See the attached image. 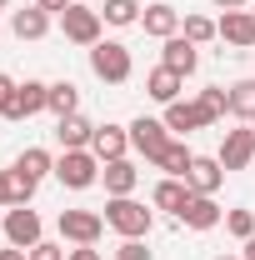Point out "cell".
Listing matches in <instances>:
<instances>
[{
  "mask_svg": "<svg viewBox=\"0 0 255 260\" xmlns=\"http://www.w3.org/2000/svg\"><path fill=\"white\" fill-rule=\"evenodd\" d=\"M105 225L115 230V235H125V240H145L150 225H155V210H145L130 195H110L105 200Z\"/></svg>",
  "mask_w": 255,
  "mask_h": 260,
  "instance_id": "1",
  "label": "cell"
},
{
  "mask_svg": "<svg viewBox=\"0 0 255 260\" xmlns=\"http://www.w3.org/2000/svg\"><path fill=\"white\" fill-rule=\"evenodd\" d=\"M90 70H95V80H105V85H125L135 60H130V50L120 40H100V45H90Z\"/></svg>",
  "mask_w": 255,
  "mask_h": 260,
  "instance_id": "2",
  "label": "cell"
},
{
  "mask_svg": "<svg viewBox=\"0 0 255 260\" xmlns=\"http://www.w3.org/2000/svg\"><path fill=\"white\" fill-rule=\"evenodd\" d=\"M55 180H60L65 190H90V185L100 180L95 150H65L60 160H55Z\"/></svg>",
  "mask_w": 255,
  "mask_h": 260,
  "instance_id": "3",
  "label": "cell"
},
{
  "mask_svg": "<svg viewBox=\"0 0 255 260\" xmlns=\"http://www.w3.org/2000/svg\"><path fill=\"white\" fill-rule=\"evenodd\" d=\"M100 25H105V20H100V10L80 5V0H75L70 10H60V30H65V40H70V45H85V50H90V45H100Z\"/></svg>",
  "mask_w": 255,
  "mask_h": 260,
  "instance_id": "4",
  "label": "cell"
},
{
  "mask_svg": "<svg viewBox=\"0 0 255 260\" xmlns=\"http://www.w3.org/2000/svg\"><path fill=\"white\" fill-rule=\"evenodd\" d=\"M130 150H140L150 165H160V155L170 150V130H165V120H150V115H140V120H130Z\"/></svg>",
  "mask_w": 255,
  "mask_h": 260,
  "instance_id": "5",
  "label": "cell"
},
{
  "mask_svg": "<svg viewBox=\"0 0 255 260\" xmlns=\"http://www.w3.org/2000/svg\"><path fill=\"white\" fill-rule=\"evenodd\" d=\"M60 235L65 240H75V245H95L100 230H105V215L100 210H60Z\"/></svg>",
  "mask_w": 255,
  "mask_h": 260,
  "instance_id": "6",
  "label": "cell"
},
{
  "mask_svg": "<svg viewBox=\"0 0 255 260\" xmlns=\"http://www.w3.org/2000/svg\"><path fill=\"white\" fill-rule=\"evenodd\" d=\"M5 240L20 245V250H30V245L45 240V225H40V215H35L30 205H15V210L5 215Z\"/></svg>",
  "mask_w": 255,
  "mask_h": 260,
  "instance_id": "7",
  "label": "cell"
},
{
  "mask_svg": "<svg viewBox=\"0 0 255 260\" xmlns=\"http://www.w3.org/2000/svg\"><path fill=\"white\" fill-rule=\"evenodd\" d=\"M205 125H215V120L205 115V105H200V100H170V105H165V130L190 135V130H205Z\"/></svg>",
  "mask_w": 255,
  "mask_h": 260,
  "instance_id": "8",
  "label": "cell"
},
{
  "mask_svg": "<svg viewBox=\"0 0 255 260\" xmlns=\"http://www.w3.org/2000/svg\"><path fill=\"white\" fill-rule=\"evenodd\" d=\"M220 40L235 50H255V10H225L220 20Z\"/></svg>",
  "mask_w": 255,
  "mask_h": 260,
  "instance_id": "9",
  "label": "cell"
},
{
  "mask_svg": "<svg viewBox=\"0 0 255 260\" xmlns=\"http://www.w3.org/2000/svg\"><path fill=\"white\" fill-rule=\"evenodd\" d=\"M45 105H50V85H45V80H25V85L15 90V100H10L5 120H30V115H40Z\"/></svg>",
  "mask_w": 255,
  "mask_h": 260,
  "instance_id": "10",
  "label": "cell"
},
{
  "mask_svg": "<svg viewBox=\"0 0 255 260\" xmlns=\"http://www.w3.org/2000/svg\"><path fill=\"white\" fill-rule=\"evenodd\" d=\"M255 160V130H225V140H220V165L225 170H245V165Z\"/></svg>",
  "mask_w": 255,
  "mask_h": 260,
  "instance_id": "11",
  "label": "cell"
},
{
  "mask_svg": "<svg viewBox=\"0 0 255 260\" xmlns=\"http://www.w3.org/2000/svg\"><path fill=\"white\" fill-rule=\"evenodd\" d=\"M140 25H145V35H155V40H170V35H180V10L165 5V0H155V5L140 10Z\"/></svg>",
  "mask_w": 255,
  "mask_h": 260,
  "instance_id": "12",
  "label": "cell"
},
{
  "mask_svg": "<svg viewBox=\"0 0 255 260\" xmlns=\"http://www.w3.org/2000/svg\"><path fill=\"white\" fill-rule=\"evenodd\" d=\"M220 180H225V165H220V155H195L190 175H185V185H190L195 195H215V190H220Z\"/></svg>",
  "mask_w": 255,
  "mask_h": 260,
  "instance_id": "13",
  "label": "cell"
},
{
  "mask_svg": "<svg viewBox=\"0 0 255 260\" xmlns=\"http://www.w3.org/2000/svg\"><path fill=\"white\" fill-rule=\"evenodd\" d=\"M10 30H15V40H45L50 35V10H40V5L10 10Z\"/></svg>",
  "mask_w": 255,
  "mask_h": 260,
  "instance_id": "14",
  "label": "cell"
},
{
  "mask_svg": "<svg viewBox=\"0 0 255 260\" xmlns=\"http://www.w3.org/2000/svg\"><path fill=\"white\" fill-rule=\"evenodd\" d=\"M160 65H170L175 75H195V65H200V45H190L185 35H170L165 50H160Z\"/></svg>",
  "mask_w": 255,
  "mask_h": 260,
  "instance_id": "15",
  "label": "cell"
},
{
  "mask_svg": "<svg viewBox=\"0 0 255 260\" xmlns=\"http://www.w3.org/2000/svg\"><path fill=\"white\" fill-rule=\"evenodd\" d=\"M90 140H95V125H90L85 115L55 120V145H60V150H90Z\"/></svg>",
  "mask_w": 255,
  "mask_h": 260,
  "instance_id": "16",
  "label": "cell"
},
{
  "mask_svg": "<svg viewBox=\"0 0 255 260\" xmlns=\"http://www.w3.org/2000/svg\"><path fill=\"white\" fill-rule=\"evenodd\" d=\"M100 180H105V195H130L135 185H140V170H135V160H105L100 165Z\"/></svg>",
  "mask_w": 255,
  "mask_h": 260,
  "instance_id": "17",
  "label": "cell"
},
{
  "mask_svg": "<svg viewBox=\"0 0 255 260\" xmlns=\"http://www.w3.org/2000/svg\"><path fill=\"white\" fill-rule=\"evenodd\" d=\"M90 150H95V160H120L130 150V130L125 125H95V140H90Z\"/></svg>",
  "mask_w": 255,
  "mask_h": 260,
  "instance_id": "18",
  "label": "cell"
},
{
  "mask_svg": "<svg viewBox=\"0 0 255 260\" xmlns=\"http://www.w3.org/2000/svg\"><path fill=\"white\" fill-rule=\"evenodd\" d=\"M180 220H185L190 230H215L225 220V210L215 205V195H190V205L180 210Z\"/></svg>",
  "mask_w": 255,
  "mask_h": 260,
  "instance_id": "19",
  "label": "cell"
},
{
  "mask_svg": "<svg viewBox=\"0 0 255 260\" xmlns=\"http://www.w3.org/2000/svg\"><path fill=\"white\" fill-rule=\"evenodd\" d=\"M190 185H185V180H175V175H165V180H160L155 190H150V205H155V210H170V215H180V210H185V205H190Z\"/></svg>",
  "mask_w": 255,
  "mask_h": 260,
  "instance_id": "20",
  "label": "cell"
},
{
  "mask_svg": "<svg viewBox=\"0 0 255 260\" xmlns=\"http://www.w3.org/2000/svg\"><path fill=\"white\" fill-rule=\"evenodd\" d=\"M180 85H185V75H175L170 65H155V70L145 75V95H150V100H160V105L180 100Z\"/></svg>",
  "mask_w": 255,
  "mask_h": 260,
  "instance_id": "21",
  "label": "cell"
},
{
  "mask_svg": "<svg viewBox=\"0 0 255 260\" xmlns=\"http://www.w3.org/2000/svg\"><path fill=\"white\" fill-rule=\"evenodd\" d=\"M55 120H65V115H80V90H75V80H55L50 85V105H45Z\"/></svg>",
  "mask_w": 255,
  "mask_h": 260,
  "instance_id": "22",
  "label": "cell"
},
{
  "mask_svg": "<svg viewBox=\"0 0 255 260\" xmlns=\"http://www.w3.org/2000/svg\"><path fill=\"white\" fill-rule=\"evenodd\" d=\"M190 165H195V150H190V145H180V140H170V150L160 155V170H165V175H175V180H185V175H190Z\"/></svg>",
  "mask_w": 255,
  "mask_h": 260,
  "instance_id": "23",
  "label": "cell"
},
{
  "mask_svg": "<svg viewBox=\"0 0 255 260\" xmlns=\"http://www.w3.org/2000/svg\"><path fill=\"white\" fill-rule=\"evenodd\" d=\"M15 170H20V175H30V180H45V175L55 170V160H50V150H40V145H30V150H20V160H15Z\"/></svg>",
  "mask_w": 255,
  "mask_h": 260,
  "instance_id": "24",
  "label": "cell"
},
{
  "mask_svg": "<svg viewBox=\"0 0 255 260\" xmlns=\"http://www.w3.org/2000/svg\"><path fill=\"white\" fill-rule=\"evenodd\" d=\"M100 20L105 25H140V0H105Z\"/></svg>",
  "mask_w": 255,
  "mask_h": 260,
  "instance_id": "25",
  "label": "cell"
},
{
  "mask_svg": "<svg viewBox=\"0 0 255 260\" xmlns=\"http://www.w3.org/2000/svg\"><path fill=\"white\" fill-rule=\"evenodd\" d=\"M180 35H185L190 45H205V40H215V35H220V25H215L210 15H185V20H180Z\"/></svg>",
  "mask_w": 255,
  "mask_h": 260,
  "instance_id": "26",
  "label": "cell"
},
{
  "mask_svg": "<svg viewBox=\"0 0 255 260\" xmlns=\"http://www.w3.org/2000/svg\"><path fill=\"white\" fill-rule=\"evenodd\" d=\"M230 115H245V120L255 115V75L230 85Z\"/></svg>",
  "mask_w": 255,
  "mask_h": 260,
  "instance_id": "27",
  "label": "cell"
},
{
  "mask_svg": "<svg viewBox=\"0 0 255 260\" xmlns=\"http://www.w3.org/2000/svg\"><path fill=\"white\" fill-rule=\"evenodd\" d=\"M200 105H205V115H210V120H225V115H230V90L205 85V90H200Z\"/></svg>",
  "mask_w": 255,
  "mask_h": 260,
  "instance_id": "28",
  "label": "cell"
},
{
  "mask_svg": "<svg viewBox=\"0 0 255 260\" xmlns=\"http://www.w3.org/2000/svg\"><path fill=\"white\" fill-rule=\"evenodd\" d=\"M225 230L235 240H250L255 235V210H225Z\"/></svg>",
  "mask_w": 255,
  "mask_h": 260,
  "instance_id": "29",
  "label": "cell"
},
{
  "mask_svg": "<svg viewBox=\"0 0 255 260\" xmlns=\"http://www.w3.org/2000/svg\"><path fill=\"white\" fill-rule=\"evenodd\" d=\"M10 175H15V205H30V200H35V185H40V180H30V175H20L15 165H10Z\"/></svg>",
  "mask_w": 255,
  "mask_h": 260,
  "instance_id": "30",
  "label": "cell"
},
{
  "mask_svg": "<svg viewBox=\"0 0 255 260\" xmlns=\"http://www.w3.org/2000/svg\"><path fill=\"white\" fill-rule=\"evenodd\" d=\"M30 260H70V255H65V245H55V240H40V245H30Z\"/></svg>",
  "mask_w": 255,
  "mask_h": 260,
  "instance_id": "31",
  "label": "cell"
},
{
  "mask_svg": "<svg viewBox=\"0 0 255 260\" xmlns=\"http://www.w3.org/2000/svg\"><path fill=\"white\" fill-rule=\"evenodd\" d=\"M115 260H150V250H145V240H120Z\"/></svg>",
  "mask_w": 255,
  "mask_h": 260,
  "instance_id": "32",
  "label": "cell"
},
{
  "mask_svg": "<svg viewBox=\"0 0 255 260\" xmlns=\"http://www.w3.org/2000/svg\"><path fill=\"white\" fill-rule=\"evenodd\" d=\"M15 90H20V80H10V75H0V115L10 110V100H15Z\"/></svg>",
  "mask_w": 255,
  "mask_h": 260,
  "instance_id": "33",
  "label": "cell"
},
{
  "mask_svg": "<svg viewBox=\"0 0 255 260\" xmlns=\"http://www.w3.org/2000/svg\"><path fill=\"white\" fill-rule=\"evenodd\" d=\"M0 205H15V175L0 170Z\"/></svg>",
  "mask_w": 255,
  "mask_h": 260,
  "instance_id": "34",
  "label": "cell"
},
{
  "mask_svg": "<svg viewBox=\"0 0 255 260\" xmlns=\"http://www.w3.org/2000/svg\"><path fill=\"white\" fill-rule=\"evenodd\" d=\"M35 5H40V10H50V15H60V10H70V5H75V0H35Z\"/></svg>",
  "mask_w": 255,
  "mask_h": 260,
  "instance_id": "35",
  "label": "cell"
},
{
  "mask_svg": "<svg viewBox=\"0 0 255 260\" xmlns=\"http://www.w3.org/2000/svg\"><path fill=\"white\" fill-rule=\"evenodd\" d=\"M70 260H100L95 245H80V250H70Z\"/></svg>",
  "mask_w": 255,
  "mask_h": 260,
  "instance_id": "36",
  "label": "cell"
},
{
  "mask_svg": "<svg viewBox=\"0 0 255 260\" xmlns=\"http://www.w3.org/2000/svg\"><path fill=\"white\" fill-rule=\"evenodd\" d=\"M0 260H30V250H20V245H10V250H0Z\"/></svg>",
  "mask_w": 255,
  "mask_h": 260,
  "instance_id": "37",
  "label": "cell"
},
{
  "mask_svg": "<svg viewBox=\"0 0 255 260\" xmlns=\"http://www.w3.org/2000/svg\"><path fill=\"white\" fill-rule=\"evenodd\" d=\"M250 0H215V10H245Z\"/></svg>",
  "mask_w": 255,
  "mask_h": 260,
  "instance_id": "38",
  "label": "cell"
},
{
  "mask_svg": "<svg viewBox=\"0 0 255 260\" xmlns=\"http://www.w3.org/2000/svg\"><path fill=\"white\" fill-rule=\"evenodd\" d=\"M240 260H255V235L245 240V255H240Z\"/></svg>",
  "mask_w": 255,
  "mask_h": 260,
  "instance_id": "39",
  "label": "cell"
},
{
  "mask_svg": "<svg viewBox=\"0 0 255 260\" xmlns=\"http://www.w3.org/2000/svg\"><path fill=\"white\" fill-rule=\"evenodd\" d=\"M215 260H240V255H215Z\"/></svg>",
  "mask_w": 255,
  "mask_h": 260,
  "instance_id": "40",
  "label": "cell"
},
{
  "mask_svg": "<svg viewBox=\"0 0 255 260\" xmlns=\"http://www.w3.org/2000/svg\"><path fill=\"white\" fill-rule=\"evenodd\" d=\"M5 5H10V0H0V10H5Z\"/></svg>",
  "mask_w": 255,
  "mask_h": 260,
  "instance_id": "41",
  "label": "cell"
},
{
  "mask_svg": "<svg viewBox=\"0 0 255 260\" xmlns=\"http://www.w3.org/2000/svg\"><path fill=\"white\" fill-rule=\"evenodd\" d=\"M250 130H255V115H250Z\"/></svg>",
  "mask_w": 255,
  "mask_h": 260,
  "instance_id": "42",
  "label": "cell"
},
{
  "mask_svg": "<svg viewBox=\"0 0 255 260\" xmlns=\"http://www.w3.org/2000/svg\"><path fill=\"white\" fill-rule=\"evenodd\" d=\"M250 55H255V50H250Z\"/></svg>",
  "mask_w": 255,
  "mask_h": 260,
  "instance_id": "43",
  "label": "cell"
}]
</instances>
